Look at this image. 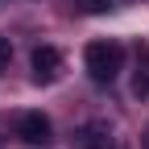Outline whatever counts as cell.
<instances>
[{"label": "cell", "mask_w": 149, "mask_h": 149, "mask_svg": "<svg viewBox=\"0 0 149 149\" xmlns=\"http://www.w3.org/2000/svg\"><path fill=\"white\" fill-rule=\"evenodd\" d=\"M83 66L95 83H112L116 74L124 70V46L112 42V37H100V42H87L83 50Z\"/></svg>", "instance_id": "obj_1"}, {"label": "cell", "mask_w": 149, "mask_h": 149, "mask_svg": "<svg viewBox=\"0 0 149 149\" xmlns=\"http://www.w3.org/2000/svg\"><path fill=\"white\" fill-rule=\"evenodd\" d=\"M70 149H116V137L104 120H87L70 133Z\"/></svg>", "instance_id": "obj_2"}, {"label": "cell", "mask_w": 149, "mask_h": 149, "mask_svg": "<svg viewBox=\"0 0 149 149\" xmlns=\"http://www.w3.org/2000/svg\"><path fill=\"white\" fill-rule=\"evenodd\" d=\"M29 66H33V83H54L62 74V54L54 50V46H33Z\"/></svg>", "instance_id": "obj_3"}, {"label": "cell", "mask_w": 149, "mask_h": 149, "mask_svg": "<svg viewBox=\"0 0 149 149\" xmlns=\"http://www.w3.org/2000/svg\"><path fill=\"white\" fill-rule=\"evenodd\" d=\"M17 137L25 145H50V116L46 112H21L17 116Z\"/></svg>", "instance_id": "obj_4"}, {"label": "cell", "mask_w": 149, "mask_h": 149, "mask_svg": "<svg viewBox=\"0 0 149 149\" xmlns=\"http://www.w3.org/2000/svg\"><path fill=\"white\" fill-rule=\"evenodd\" d=\"M133 95H149V42H137V70H133Z\"/></svg>", "instance_id": "obj_5"}, {"label": "cell", "mask_w": 149, "mask_h": 149, "mask_svg": "<svg viewBox=\"0 0 149 149\" xmlns=\"http://www.w3.org/2000/svg\"><path fill=\"white\" fill-rule=\"evenodd\" d=\"M8 58H13V46H8V37H0V66H8Z\"/></svg>", "instance_id": "obj_6"}, {"label": "cell", "mask_w": 149, "mask_h": 149, "mask_svg": "<svg viewBox=\"0 0 149 149\" xmlns=\"http://www.w3.org/2000/svg\"><path fill=\"white\" fill-rule=\"evenodd\" d=\"M112 0H87V13H108Z\"/></svg>", "instance_id": "obj_7"}, {"label": "cell", "mask_w": 149, "mask_h": 149, "mask_svg": "<svg viewBox=\"0 0 149 149\" xmlns=\"http://www.w3.org/2000/svg\"><path fill=\"white\" fill-rule=\"evenodd\" d=\"M145 149H149V137H145Z\"/></svg>", "instance_id": "obj_8"}]
</instances>
